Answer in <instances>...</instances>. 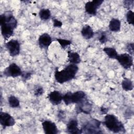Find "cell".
I'll use <instances>...</instances> for the list:
<instances>
[{"label":"cell","instance_id":"10","mask_svg":"<svg viewBox=\"0 0 134 134\" xmlns=\"http://www.w3.org/2000/svg\"><path fill=\"white\" fill-rule=\"evenodd\" d=\"M0 124L3 128H5L7 127L13 126L15 124V120L8 113L1 111Z\"/></svg>","mask_w":134,"mask_h":134},{"label":"cell","instance_id":"18","mask_svg":"<svg viewBox=\"0 0 134 134\" xmlns=\"http://www.w3.org/2000/svg\"><path fill=\"white\" fill-rule=\"evenodd\" d=\"M68 57L70 63L77 64L81 62V58L79 54L76 52H68Z\"/></svg>","mask_w":134,"mask_h":134},{"label":"cell","instance_id":"6","mask_svg":"<svg viewBox=\"0 0 134 134\" xmlns=\"http://www.w3.org/2000/svg\"><path fill=\"white\" fill-rule=\"evenodd\" d=\"M5 47L12 57L18 55L20 53V43L17 40L12 39L5 43Z\"/></svg>","mask_w":134,"mask_h":134},{"label":"cell","instance_id":"9","mask_svg":"<svg viewBox=\"0 0 134 134\" xmlns=\"http://www.w3.org/2000/svg\"><path fill=\"white\" fill-rule=\"evenodd\" d=\"M76 104L75 109L77 113H83L85 114H89L91 112L92 106L86 97Z\"/></svg>","mask_w":134,"mask_h":134},{"label":"cell","instance_id":"8","mask_svg":"<svg viewBox=\"0 0 134 134\" xmlns=\"http://www.w3.org/2000/svg\"><path fill=\"white\" fill-rule=\"evenodd\" d=\"M119 64L126 69H129L133 64V58L128 53H122L118 54L116 59Z\"/></svg>","mask_w":134,"mask_h":134},{"label":"cell","instance_id":"21","mask_svg":"<svg viewBox=\"0 0 134 134\" xmlns=\"http://www.w3.org/2000/svg\"><path fill=\"white\" fill-rule=\"evenodd\" d=\"M8 102L9 106L12 108H17L20 105L19 99L13 95L9 96L8 98Z\"/></svg>","mask_w":134,"mask_h":134},{"label":"cell","instance_id":"2","mask_svg":"<svg viewBox=\"0 0 134 134\" xmlns=\"http://www.w3.org/2000/svg\"><path fill=\"white\" fill-rule=\"evenodd\" d=\"M78 70L77 65L72 63L68 65L61 71H59L57 68L54 73L55 80L60 84L68 82L75 77Z\"/></svg>","mask_w":134,"mask_h":134},{"label":"cell","instance_id":"7","mask_svg":"<svg viewBox=\"0 0 134 134\" xmlns=\"http://www.w3.org/2000/svg\"><path fill=\"white\" fill-rule=\"evenodd\" d=\"M103 2V0H94L87 2L85 5V10L86 13L91 15H96L97 9Z\"/></svg>","mask_w":134,"mask_h":134},{"label":"cell","instance_id":"28","mask_svg":"<svg viewBox=\"0 0 134 134\" xmlns=\"http://www.w3.org/2000/svg\"><path fill=\"white\" fill-rule=\"evenodd\" d=\"M134 44L133 42L132 43H128L126 46V49L127 51L129 52V54L131 55H133L134 53Z\"/></svg>","mask_w":134,"mask_h":134},{"label":"cell","instance_id":"17","mask_svg":"<svg viewBox=\"0 0 134 134\" xmlns=\"http://www.w3.org/2000/svg\"><path fill=\"white\" fill-rule=\"evenodd\" d=\"M109 29L113 32H118L121 27L120 21L117 18H112L109 24Z\"/></svg>","mask_w":134,"mask_h":134},{"label":"cell","instance_id":"24","mask_svg":"<svg viewBox=\"0 0 134 134\" xmlns=\"http://www.w3.org/2000/svg\"><path fill=\"white\" fill-rule=\"evenodd\" d=\"M56 40L58 42V43L60 44V46L63 49H65L66 47H68V46H69L71 44V41L70 40H67V39L57 38V39H56Z\"/></svg>","mask_w":134,"mask_h":134},{"label":"cell","instance_id":"29","mask_svg":"<svg viewBox=\"0 0 134 134\" xmlns=\"http://www.w3.org/2000/svg\"><path fill=\"white\" fill-rule=\"evenodd\" d=\"M133 1H124V5L125 7L130 10V8H132L133 6Z\"/></svg>","mask_w":134,"mask_h":134},{"label":"cell","instance_id":"14","mask_svg":"<svg viewBox=\"0 0 134 134\" xmlns=\"http://www.w3.org/2000/svg\"><path fill=\"white\" fill-rule=\"evenodd\" d=\"M48 97L49 100L54 105H57L60 104L62 100L63 95L58 91H53L51 92L48 95Z\"/></svg>","mask_w":134,"mask_h":134},{"label":"cell","instance_id":"20","mask_svg":"<svg viewBox=\"0 0 134 134\" xmlns=\"http://www.w3.org/2000/svg\"><path fill=\"white\" fill-rule=\"evenodd\" d=\"M121 86L122 89L125 91H131L133 88L132 82L127 78H125L123 80L121 83Z\"/></svg>","mask_w":134,"mask_h":134},{"label":"cell","instance_id":"16","mask_svg":"<svg viewBox=\"0 0 134 134\" xmlns=\"http://www.w3.org/2000/svg\"><path fill=\"white\" fill-rule=\"evenodd\" d=\"M81 34L84 39H90L94 36V33L91 26L88 25H85L81 30Z\"/></svg>","mask_w":134,"mask_h":134},{"label":"cell","instance_id":"1","mask_svg":"<svg viewBox=\"0 0 134 134\" xmlns=\"http://www.w3.org/2000/svg\"><path fill=\"white\" fill-rule=\"evenodd\" d=\"M1 34L3 38L7 40L13 34L17 26V20L10 11H7L0 15Z\"/></svg>","mask_w":134,"mask_h":134},{"label":"cell","instance_id":"25","mask_svg":"<svg viewBox=\"0 0 134 134\" xmlns=\"http://www.w3.org/2000/svg\"><path fill=\"white\" fill-rule=\"evenodd\" d=\"M98 39L99 42H100L101 43H106L108 40L106 32H104V31H100V33L98 34Z\"/></svg>","mask_w":134,"mask_h":134},{"label":"cell","instance_id":"12","mask_svg":"<svg viewBox=\"0 0 134 134\" xmlns=\"http://www.w3.org/2000/svg\"><path fill=\"white\" fill-rule=\"evenodd\" d=\"M66 132L71 134L82 133L81 130L78 128V121L75 118L70 119L66 125Z\"/></svg>","mask_w":134,"mask_h":134},{"label":"cell","instance_id":"23","mask_svg":"<svg viewBox=\"0 0 134 134\" xmlns=\"http://www.w3.org/2000/svg\"><path fill=\"white\" fill-rule=\"evenodd\" d=\"M126 20L129 24L134 25V14L131 10H129L126 14Z\"/></svg>","mask_w":134,"mask_h":134},{"label":"cell","instance_id":"22","mask_svg":"<svg viewBox=\"0 0 134 134\" xmlns=\"http://www.w3.org/2000/svg\"><path fill=\"white\" fill-rule=\"evenodd\" d=\"M41 19L47 20L51 17V12L48 9H41L39 13Z\"/></svg>","mask_w":134,"mask_h":134},{"label":"cell","instance_id":"13","mask_svg":"<svg viewBox=\"0 0 134 134\" xmlns=\"http://www.w3.org/2000/svg\"><path fill=\"white\" fill-rule=\"evenodd\" d=\"M51 42L52 38L47 33H44L39 37L38 43L40 47L42 49H48Z\"/></svg>","mask_w":134,"mask_h":134},{"label":"cell","instance_id":"11","mask_svg":"<svg viewBox=\"0 0 134 134\" xmlns=\"http://www.w3.org/2000/svg\"><path fill=\"white\" fill-rule=\"evenodd\" d=\"M44 132L46 134H57L58 129L55 124L50 120H44L42 122Z\"/></svg>","mask_w":134,"mask_h":134},{"label":"cell","instance_id":"4","mask_svg":"<svg viewBox=\"0 0 134 134\" xmlns=\"http://www.w3.org/2000/svg\"><path fill=\"white\" fill-rule=\"evenodd\" d=\"M101 122L97 119L92 118L85 123L81 129V133H100L102 131L100 128Z\"/></svg>","mask_w":134,"mask_h":134},{"label":"cell","instance_id":"5","mask_svg":"<svg viewBox=\"0 0 134 134\" xmlns=\"http://www.w3.org/2000/svg\"><path fill=\"white\" fill-rule=\"evenodd\" d=\"M23 71L20 67L15 63L10 64L3 71L4 75L7 77H16L21 76Z\"/></svg>","mask_w":134,"mask_h":134},{"label":"cell","instance_id":"31","mask_svg":"<svg viewBox=\"0 0 134 134\" xmlns=\"http://www.w3.org/2000/svg\"><path fill=\"white\" fill-rule=\"evenodd\" d=\"M108 109L107 108L103 107H102L100 108V113L102 114H107V112H108Z\"/></svg>","mask_w":134,"mask_h":134},{"label":"cell","instance_id":"27","mask_svg":"<svg viewBox=\"0 0 134 134\" xmlns=\"http://www.w3.org/2000/svg\"><path fill=\"white\" fill-rule=\"evenodd\" d=\"M32 74V73L30 71H25L23 72L21 76L24 81H27L30 79Z\"/></svg>","mask_w":134,"mask_h":134},{"label":"cell","instance_id":"3","mask_svg":"<svg viewBox=\"0 0 134 134\" xmlns=\"http://www.w3.org/2000/svg\"><path fill=\"white\" fill-rule=\"evenodd\" d=\"M104 124L109 130L114 133L125 132V128L123 124L114 115H106L104 118Z\"/></svg>","mask_w":134,"mask_h":134},{"label":"cell","instance_id":"26","mask_svg":"<svg viewBox=\"0 0 134 134\" xmlns=\"http://www.w3.org/2000/svg\"><path fill=\"white\" fill-rule=\"evenodd\" d=\"M44 92L43 88L42 86L40 85H37L34 88V95L37 96L39 97L43 94Z\"/></svg>","mask_w":134,"mask_h":134},{"label":"cell","instance_id":"32","mask_svg":"<svg viewBox=\"0 0 134 134\" xmlns=\"http://www.w3.org/2000/svg\"><path fill=\"white\" fill-rule=\"evenodd\" d=\"M65 117V115H64V113L63 111H60L59 114H58V118L60 119L61 118L62 119L63 118H64Z\"/></svg>","mask_w":134,"mask_h":134},{"label":"cell","instance_id":"30","mask_svg":"<svg viewBox=\"0 0 134 134\" xmlns=\"http://www.w3.org/2000/svg\"><path fill=\"white\" fill-rule=\"evenodd\" d=\"M52 20H53V26L54 27H62V23L61 21H60L55 18L53 19Z\"/></svg>","mask_w":134,"mask_h":134},{"label":"cell","instance_id":"19","mask_svg":"<svg viewBox=\"0 0 134 134\" xmlns=\"http://www.w3.org/2000/svg\"><path fill=\"white\" fill-rule=\"evenodd\" d=\"M103 51L107 54V55L113 59H116L118 55L116 49L111 47H105L103 48Z\"/></svg>","mask_w":134,"mask_h":134},{"label":"cell","instance_id":"15","mask_svg":"<svg viewBox=\"0 0 134 134\" xmlns=\"http://www.w3.org/2000/svg\"><path fill=\"white\" fill-rule=\"evenodd\" d=\"M85 97H86V96L85 92L82 91H78L74 93H71V103L77 104Z\"/></svg>","mask_w":134,"mask_h":134}]
</instances>
